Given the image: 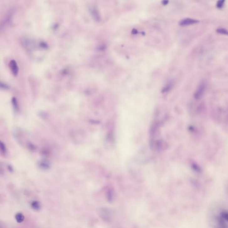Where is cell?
<instances>
[{"label": "cell", "instance_id": "obj_1", "mask_svg": "<svg viewBox=\"0 0 228 228\" xmlns=\"http://www.w3.org/2000/svg\"><path fill=\"white\" fill-rule=\"evenodd\" d=\"M206 85L204 82H201L199 85L195 93V98L196 99H199L202 97L205 91Z\"/></svg>", "mask_w": 228, "mask_h": 228}, {"label": "cell", "instance_id": "obj_2", "mask_svg": "<svg viewBox=\"0 0 228 228\" xmlns=\"http://www.w3.org/2000/svg\"><path fill=\"white\" fill-rule=\"evenodd\" d=\"M198 22H199L198 20L187 18V19H184L180 21L179 24L182 26H186V25H193V24H196Z\"/></svg>", "mask_w": 228, "mask_h": 228}, {"label": "cell", "instance_id": "obj_3", "mask_svg": "<svg viewBox=\"0 0 228 228\" xmlns=\"http://www.w3.org/2000/svg\"><path fill=\"white\" fill-rule=\"evenodd\" d=\"M10 67L14 75H16L18 72V67L15 60H11L10 63Z\"/></svg>", "mask_w": 228, "mask_h": 228}, {"label": "cell", "instance_id": "obj_4", "mask_svg": "<svg viewBox=\"0 0 228 228\" xmlns=\"http://www.w3.org/2000/svg\"><path fill=\"white\" fill-rule=\"evenodd\" d=\"M31 206L32 208L36 211H39L40 210L41 205L40 203L38 201H34L31 203Z\"/></svg>", "mask_w": 228, "mask_h": 228}, {"label": "cell", "instance_id": "obj_5", "mask_svg": "<svg viewBox=\"0 0 228 228\" xmlns=\"http://www.w3.org/2000/svg\"><path fill=\"white\" fill-rule=\"evenodd\" d=\"M16 220L18 223H22L24 221V219H25V217L24 215H23L21 213H18L16 214L15 217Z\"/></svg>", "mask_w": 228, "mask_h": 228}, {"label": "cell", "instance_id": "obj_6", "mask_svg": "<svg viewBox=\"0 0 228 228\" xmlns=\"http://www.w3.org/2000/svg\"><path fill=\"white\" fill-rule=\"evenodd\" d=\"M217 32L218 33L222 34L223 35H228V31L224 28H218L217 29Z\"/></svg>", "mask_w": 228, "mask_h": 228}, {"label": "cell", "instance_id": "obj_7", "mask_svg": "<svg viewBox=\"0 0 228 228\" xmlns=\"http://www.w3.org/2000/svg\"><path fill=\"white\" fill-rule=\"evenodd\" d=\"M221 216L223 219L228 220V212L224 211L221 213Z\"/></svg>", "mask_w": 228, "mask_h": 228}, {"label": "cell", "instance_id": "obj_8", "mask_svg": "<svg viewBox=\"0 0 228 228\" xmlns=\"http://www.w3.org/2000/svg\"><path fill=\"white\" fill-rule=\"evenodd\" d=\"M225 1H219L217 2V8H222L223 6H224V4Z\"/></svg>", "mask_w": 228, "mask_h": 228}, {"label": "cell", "instance_id": "obj_9", "mask_svg": "<svg viewBox=\"0 0 228 228\" xmlns=\"http://www.w3.org/2000/svg\"><path fill=\"white\" fill-rule=\"evenodd\" d=\"M162 3H163V4H164V5H166V4H167V3H168V1H163V2H162Z\"/></svg>", "mask_w": 228, "mask_h": 228}]
</instances>
